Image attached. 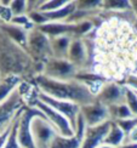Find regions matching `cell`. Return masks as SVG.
<instances>
[{
  "label": "cell",
  "mask_w": 137,
  "mask_h": 148,
  "mask_svg": "<svg viewBox=\"0 0 137 148\" xmlns=\"http://www.w3.org/2000/svg\"><path fill=\"white\" fill-rule=\"evenodd\" d=\"M125 142H129V143H137V126H136L129 135H126Z\"/></svg>",
  "instance_id": "obj_29"
},
{
  "label": "cell",
  "mask_w": 137,
  "mask_h": 148,
  "mask_svg": "<svg viewBox=\"0 0 137 148\" xmlns=\"http://www.w3.org/2000/svg\"><path fill=\"white\" fill-rule=\"evenodd\" d=\"M30 103H33L34 106L46 116L49 123L57 130V132L60 135L66 136V137H71L73 135H75V130H74V127L72 126L71 121L68 120L64 115L58 113L57 110H55L52 107H50L45 102L38 100V98H36V95L34 97L33 102H30Z\"/></svg>",
  "instance_id": "obj_7"
},
{
  "label": "cell",
  "mask_w": 137,
  "mask_h": 148,
  "mask_svg": "<svg viewBox=\"0 0 137 148\" xmlns=\"http://www.w3.org/2000/svg\"><path fill=\"white\" fill-rule=\"evenodd\" d=\"M67 60L75 67L78 72L91 71L90 51L84 38H73L68 50Z\"/></svg>",
  "instance_id": "obj_9"
},
{
  "label": "cell",
  "mask_w": 137,
  "mask_h": 148,
  "mask_svg": "<svg viewBox=\"0 0 137 148\" xmlns=\"http://www.w3.org/2000/svg\"><path fill=\"white\" fill-rule=\"evenodd\" d=\"M0 24H1V21H0Z\"/></svg>",
  "instance_id": "obj_35"
},
{
  "label": "cell",
  "mask_w": 137,
  "mask_h": 148,
  "mask_svg": "<svg viewBox=\"0 0 137 148\" xmlns=\"http://www.w3.org/2000/svg\"><path fill=\"white\" fill-rule=\"evenodd\" d=\"M118 148H137V143H129V142H125V143H123L121 146H119Z\"/></svg>",
  "instance_id": "obj_31"
},
{
  "label": "cell",
  "mask_w": 137,
  "mask_h": 148,
  "mask_svg": "<svg viewBox=\"0 0 137 148\" xmlns=\"http://www.w3.org/2000/svg\"><path fill=\"white\" fill-rule=\"evenodd\" d=\"M30 84H33L39 92H42L56 100L68 101L83 107L96 101V96L89 88L77 79L55 80L45 75H38Z\"/></svg>",
  "instance_id": "obj_3"
},
{
  "label": "cell",
  "mask_w": 137,
  "mask_h": 148,
  "mask_svg": "<svg viewBox=\"0 0 137 148\" xmlns=\"http://www.w3.org/2000/svg\"><path fill=\"white\" fill-rule=\"evenodd\" d=\"M108 110H109V118H110L112 121H118V120L132 118L134 116L131 110L129 109V107L125 103L115 104V106L108 107Z\"/></svg>",
  "instance_id": "obj_21"
},
{
  "label": "cell",
  "mask_w": 137,
  "mask_h": 148,
  "mask_svg": "<svg viewBox=\"0 0 137 148\" xmlns=\"http://www.w3.org/2000/svg\"><path fill=\"white\" fill-rule=\"evenodd\" d=\"M20 114H18V116H20ZM18 116L16 118V120L14 121V124H12L10 135H9V137H8V141H6V143L4 145L3 148H21L20 143H18V140H17V123H18Z\"/></svg>",
  "instance_id": "obj_26"
},
{
  "label": "cell",
  "mask_w": 137,
  "mask_h": 148,
  "mask_svg": "<svg viewBox=\"0 0 137 148\" xmlns=\"http://www.w3.org/2000/svg\"><path fill=\"white\" fill-rule=\"evenodd\" d=\"M78 69L67 58L51 57L44 63L42 75L55 80H72L75 79Z\"/></svg>",
  "instance_id": "obj_8"
},
{
  "label": "cell",
  "mask_w": 137,
  "mask_h": 148,
  "mask_svg": "<svg viewBox=\"0 0 137 148\" xmlns=\"http://www.w3.org/2000/svg\"><path fill=\"white\" fill-rule=\"evenodd\" d=\"M114 123L121 129L124 132H125V135H129L137 126V116H132V118H127V119H123V120H118V121H114Z\"/></svg>",
  "instance_id": "obj_27"
},
{
  "label": "cell",
  "mask_w": 137,
  "mask_h": 148,
  "mask_svg": "<svg viewBox=\"0 0 137 148\" xmlns=\"http://www.w3.org/2000/svg\"><path fill=\"white\" fill-rule=\"evenodd\" d=\"M97 148H112V147H109V146H107V145H101V146L97 147Z\"/></svg>",
  "instance_id": "obj_33"
},
{
  "label": "cell",
  "mask_w": 137,
  "mask_h": 148,
  "mask_svg": "<svg viewBox=\"0 0 137 148\" xmlns=\"http://www.w3.org/2000/svg\"><path fill=\"white\" fill-rule=\"evenodd\" d=\"M123 84H125L126 86H129V88H131V89L137 91V74H132V75L126 78V80Z\"/></svg>",
  "instance_id": "obj_28"
},
{
  "label": "cell",
  "mask_w": 137,
  "mask_h": 148,
  "mask_svg": "<svg viewBox=\"0 0 137 148\" xmlns=\"http://www.w3.org/2000/svg\"><path fill=\"white\" fill-rule=\"evenodd\" d=\"M135 91H136V90H135ZM136 94H137V91H136Z\"/></svg>",
  "instance_id": "obj_36"
},
{
  "label": "cell",
  "mask_w": 137,
  "mask_h": 148,
  "mask_svg": "<svg viewBox=\"0 0 137 148\" xmlns=\"http://www.w3.org/2000/svg\"><path fill=\"white\" fill-rule=\"evenodd\" d=\"M36 98L42 102H45L46 104H49L50 107H52L55 110H57L58 113H61L62 115H64L66 118L71 121L72 126L75 130L77 127V123H78V118L80 115V106L73 103V102H68V101H62V100H56L52 98L42 92H39L36 90Z\"/></svg>",
  "instance_id": "obj_11"
},
{
  "label": "cell",
  "mask_w": 137,
  "mask_h": 148,
  "mask_svg": "<svg viewBox=\"0 0 137 148\" xmlns=\"http://www.w3.org/2000/svg\"><path fill=\"white\" fill-rule=\"evenodd\" d=\"M77 10L86 12H98L102 9V0H75Z\"/></svg>",
  "instance_id": "obj_22"
},
{
  "label": "cell",
  "mask_w": 137,
  "mask_h": 148,
  "mask_svg": "<svg viewBox=\"0 0 137 148\" xmlns=\"http://www.w3.org/2000/svg\"><path fill=\"white\" fill-rule=\"evenodd\" d=\"M125 92L126 86L123 83L108 82L96 95V100L104 104L105 107H112L115 104L125 103Z\"/></svg>",
  "instance_id": "obj_12"
},
{
  "label": "cell",
  "mask_w": 137,
  "mask_h": 148,
  "mask_svg": "<svg viewBox=\"0 0 137 148\" xmlns=\"http://www.w3.org/2000/svg\"><path fill=\"white\" fill-rule=\"evenodd\" d=\"M26 49L33 60L38 63L44 64L47 60L52 57L50 38L36 27L29 30Z\"/></svg>",
  "instance_id": "obj_6"
},
{
  "label": "cell",
  "mask_w": 137,
  "mask_h": 148,
  "mask_svg": "<svg viewBox=\"0 0 137 148\" xmlns=\"http://www.w3.org/2000/svg\"><path fill=\"white\" fill-rule=\"evenodd\" d=\"M22 83H23V80L18 77L3 78L1 82H0V104L8 100Z\"/></svg>",
  "instance_id": "obj_18"
},
{
  "label": "cell",
  "mask_w": 137,
  "mask_h": 148,
  "mask_svg": "<svg viewBox=\"0 0 137 148\" xmlns=\"http://www.w3.org/2000/svg\"><path fill=\"white\" fill-rule=\"evenodd\" d=\"M0 82H1V75H0Z\"/></svg>",
  "instance_id": "obj_34"
},
{
  "label": "cell",
  "mask_w": 137,
  "mask_h": 148,
  "mask_svg": "<svg viewBox=\"0 0 137 148\" xmlns=\"http://www.w3.org/2000/svg\"><path fill=\"white\" fill-rule=\"evenodd\" d=\"M73 38L71 35H60L50 38V44H51L52 57L56 58H67L68 50L72 44Z\"/></svg>",
  "instance_id": "obj_17"
},
{
  "label": "cell",
  "mask_w": 137,
  "mask_h": 148,
  "mask_svg": "<svg viewBox=\"0 0 137 148\" xmlns=\"http://www.w3.org/2000/svg\"><path fill=\"white\" fill-rule=\"evenodd\" d=\"M0 29H1L6 35H9L14 41H16L17 44H20V45L26 47L28 34H29L28 29L20 27V26H16V24L10 23V22H8V23L1 22V24H0Z\"/></svg>",
  "instance_id": "obj_16"
},
{
  "label": "cell",
  "mask_w": 137,
  "mask_h": 148,
  "mask_svg": "<svg viewBox=\"0 0 137 148\" xmlns=\"http://www.w3.org/2000/svg\"><path fill=\"white\" fill-rule=\"evenodd\" d=\"M24 82L15 90L8 100L0 104V135L5 132L14 124V121L18 116L23 108L29 104L27 102V94L23 89Z\"/></svg>",
  "instance_id": "obj_4"
},
{
  "label": "cell",
  "mask_w": 137,
  "mask_h": 148,
  "mask_svg": "<svg viewBox=\"0 0 137 148\" xmlns=\"http://www.w3.org/2000/svg\"><path fill=\"white\" fill-rule=\"evenodd\" d=\"M112 120L105 121L103 124H99L96 126H86L84 140L80 148H97L103 145V141L107 136V132L110 127Z\"/></svg>",
  "instance_id": "obj_15"
},
{
  "label": "cell",
  "mask_w": 137,
  "mask_h": 148,
  "mask_svg": "<svg viewBox=\"0 0 137 148\" xmlns=\"http://www.w3.org/2000/svg\"><path fill=\"white\" fill-rule=\"evenodd\" d=\"M44 64L38 63L27 49L17 44L0 29V75L3 78L18 77L24 83H32L41 75Z\"/></svg>",
  "instance_id": "obj_2"
},
{
  "label": "cell",
  "mask_w": 137,
  "mask_h": 148,
  "mask_svg": "<svg viewBox=\"0 0 137 148\" xmlns=\"http://www.w3.org/2000/svg\"><path fill=\"white\" fill-rule=\"evenodd\" d=\"M130 3H131V8H132L134 14L137 16V0H130Z\"/></svg>",
  "instance_id": "obj_32"
},
{
  "label": "cell",
  "mask_w": 137,
  "mask_h": 148,
  "mask_svg": "<svg viewBox=\"0 0 137 148\" xmlns=\"http://www.w3.org/2000/svg\"><path fill=\"white\" fill-rule=\"evenodd\" d=\"M69 1L71 0H42L38 11L44 12V14H46V12H53L66 6Z\"/></svg>",
  "instance_id": "obj_23"
},
{
  "label": "cell",
  "mask_w": 137,
  "mask_h": 148,
  "mask_svg": "<svg viewBox=\"0 0 137 148\" xmlns=\"http://www.w3.org/2000/svg\"><path fill=\"white\" fill-rule=\"evenodd\" d=\"M102 10L108 12H126L132 10L130 0H102Z\"/></svg>",
  "instance_id": "obj_20"
},
{
  "label": "cell",
  "mask_w": 137,
  "mask_h": 148,
  "mask_svg": "<svg viewBox=\"0 0 137 148\" xmlns=\"http://www.w3.org/2000/svg\"><path fill=\"white\" fill-rule=\"evenodd\" d=\"M11 127H12V125L5 132H3L1 135H0V148H3L4 145L6 143V141H8V137H9V135H10V131H11Z\"/></svg>",
  "instance_id": "obj_30"
},
{
  "label": "cell",
  "mask_w": 137,
  "mask_h": 148,
  "mask_svg": "<svg viewBox=\"0 0 137 148\" xmlns=\"http://www.w3.org/2000/svg\"><path fill=\"white\" fill-rule=\"evenodd\" d=\"M126 86V85H125ZM125 104L131 110L134 116H137V94L136 91L131 88L126 86V92H125Z\"/></svg>",
  "instance_id": "obj_25"
},
{
  "label": "cell",
  "mask_w": 137,
  "mask_h": 148,
  "mask_svg": "<svg viewBox=\"0 0 137 148\" xmlns=\"http://www.w3.org/2000/svg\"><path fill=\"white\" fill-rule=\"evenodd\" d=\"M80 115L83 116L86 126H96L110 120L108 107L97 100L80 108Z\"/></svg>",
  "instance_id": "obj_13"
},
{
  "label": "cell",
  "mask_w": 137,
  "mask_h": 148,
  "mask_svg": "<svg viewBox=\"0 0 137 148\" xmlns=\"http://www.w3.org/2000/svg\"><path fill=\"white\" fill-rule=\"evenodd\" d=\"M125 140H126L125 132H124L114 121H112L110 127L107 132V136H105V138L103 141V145H107L112 148H118L123 143H125Z\"/></svg>",
  "instance_id": "obj_19"
},
{
  "label": "cell",
  "mask_w": 137,
  "mask_h": 148,
  "mask_svg": "<svg viewBox=\"0 0 137 148\" xmlns=\"http://www.w3.org/2000/svg\"><path fill=\"white\" fill-rule=\"evenodd\" d=\"M85 129H86L85 121L83 119V116L79 115L77 127H75V135H73L71 137H66L57 134L55 136L50 148H80L84 140Z\"/></svg>",
  "instance_id": "obj_14"
},
{
  "label": "cell",
  "mask_w": 137,
  "mask_h": 148,
  "mask_svg": "<svg viewBox=\"0 0 137 148\" xmlns=\"http://www.w3.org/2000/svg\"><path fill=\"white\" fill-rule=\"evenodd\" d=\"M57 130L50 124L46 116H36L32 121V135L36 148H50Z\"/></svg>",
  "instance_id": "obj_10"
},
{
  "label": "cell",
  "mask_w": 137,
  "mask_h": 148,
  "mask_svg": "<svg viewBox=\"0 0 137 148\" xmlns=\"http://www.w3.org/2000/svg\"><path fill=\"white\" fill-rule=\"evenodd\" d=\"M36 116H45L33 103L27 104L18 116L17 140L21 148H36L32 135V121Z\"/></svg>",
  "instance_id": "obj_5"
},
{
  "label": "cell",
  "mask_w": 137,
  "mask_h": 148,
  "mask_svg": "<svg viewBox=\"0 0 137 148\" xmlns=\"http://www.w3.org/2000/svg\"><path fill=\"white\" fill-rule=\"evenodd\" d=\"M137 16L126 12L101 11L91 21L95 29L85 36L91 57V71L108 82L124 83L137 74Z\"/></svg>",
  "instance_id": "obj_1"
},
{
  "label": "cell",
  "mask_w": 137,
  "mask_h": 148,
  "mask_svg": "<svg viewBox=\"0 0 137 148\" xmlns=\"http://www.w3.org/2000/svg\"><path fill=\"white\" fill-rule=\"evenodd\" d=\"M10 11L12 17L28 15V1L27 0H12L10 1Z\"/></svg>",
  "instance_id": "obj_24"
}]
</instances>
